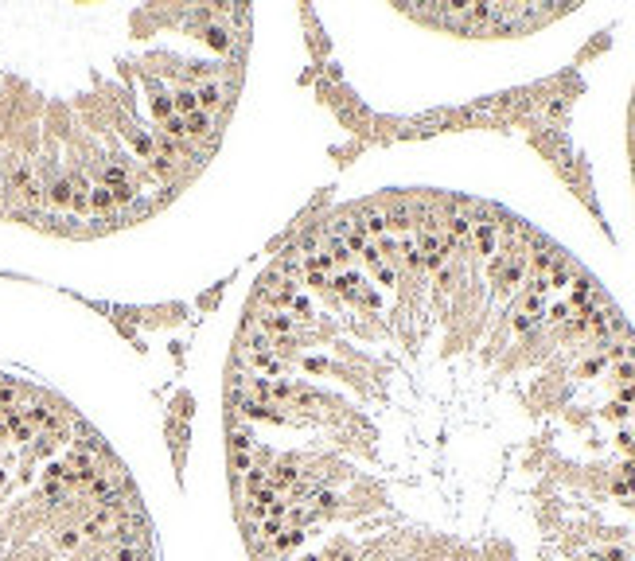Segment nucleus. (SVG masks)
Here are the masks:
<instances>
[{"label":"nucleus","instance_id":"f257e3e1","mask_svg":"<svg viewBox=\"0 0 635 561\" xmlns=\"http://www.w3.org/2000/svg\"><path fill=\"white\" fill-rule=\"evenodd\" d=\"M195 98H199V109H203V113H211V117H215V113H226V90L219 86V82H199L195 86Z\"/></svg>","mask_w":635,"mask_h":561},{"label":"nucleus","instance_id":"f03ea898","mask_svg":"<svg viewBox=\"0 0 635 561\" xmlns=\"http://www.w3.org/2000/svg\"><path fill=\"white\" fill-rule=\"evenodd\" d=\"M254 324H258L265 335H281V339H288V335L297 332V320H292L288 312H265V316H258Z\"/></svg>","mask_w":635,"mask_h":561},{"label":"nucleus","instance_id":"7ed1b4c3","mask_svg":"<svg viewBox=\"0 0 635 561\" xmlns=\"http://www.w3.org/2000/svg\"><path fill=\"white\" fill-rule=\"evenodd\" d=\"M172 109H176V117H191V113H199V98L191 86H179L176 94H172Z\"/></svg>","mask_w":635,"mask_h":561},{"label":"nucleus","instance_id":"20e7f679","mask_svg":"<svg viewBox=\"0 0 635 561\" xmlns=\"http://www.w3.org/2000/svg\"><path fill=\"white\" fill-rule=\"evenodd\" d=\"M183 125H188V137H207L211 129H215V117H211V113H203V109H199V113H191V117H183Z\"/></svg>","mask_w":635,"mask_h":561},{"label":"nucleus","instance_id":"39448f33","mask_svg":"<svg viewBox=\"0 0 635 561\" xmlns=\"http://www.w3.org/2000/svg\"><path fill=\"white\" fill-rule=\"evenodd\" d=\"M203 35L211 40V47H219V51L230 47V31L222 28V24H207V31H203Z\"/></svg>","mask_w":635,"mask_h":561},{"label":"nucleus","instance_id":"423d86ee","mask_svg":"<svg viewBox=\"0 0 635 561\" xmlns=\"http://www.w3.org/2000/svg\"><path fill=\"white\" fill-rule=\"evenodd\" d=\"M292 316H300V320H308V316H312V304H308V296H292Z\"/></svg>","mask_w":635,"mask_h":561},{"label":"nucleus","instance_id":"0eeeda50","mask_svg":"<svg viewBox=\"0 0 635 561\" xmlns=\"http://www.w3.org/2000/svg\"><path fill=\"white\" fill-rule=\"evenodd\" d=\"M378 285H394V266H374Z\"/></svg>","mask_w":635,"mask_h":561},{"label":"nucleus","instance_id":"6e6552de","mask_svg":"<svg viewBox=\"0 0 635 561\" xmlns=\"http://www.w3.org/2000/svg\"><path fill=\"white\" fill-rule=\"evenodd\" d=\"M308 285H312V288H328V277H324V273H308Z\"/></svg>","mask_w":635,"mask_h":561}]
</instances>
